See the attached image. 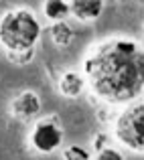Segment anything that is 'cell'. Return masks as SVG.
I'll list each match as a JSON object with an SVG mask.
<instances>
[{
	"mask_svg": "<svg viewBox=\"0 0 144 160\" xmlns=\"http://www.w3.org/2000/svg\"><path fill=\"white\" fill-rule=\"evenodd\" d=\"M101 12H104L101 0H73L71 2V14L77 20H83V22L100 18Z\"/></svg>",
	"mask_w": 144,
	"mask_h": 160,
	"instance_id": "6",
	"label": "cell"
},
{
	"mask_svg": "<svg viewBox=\"0 0 144 160\" xmlns=\"http://www.w3.org/2000/svg\"><path fill=\"white\" fill-rule=\"evenodd\" d=\"M83 85H85V79L79 73H75V71H67L59 79V91L65 98H77V95H81Z\"/></svg>",
	"mask_w": 144,
	"mask_h": 160,
	"instance_id": "7",
	"label": "cell"
},
{
	"mask_svg": "<svg viewBox=\"0 0 144 160\" xmlns=\"http://www.w3.org/2000/svg\"><path fill=\"white\" fill-rule=\"evenodd\" d=\"M61 142H63V130L59 122L53 118H45V120L37 122L31 132V146L41 154H49L57 150Z\"/></svg>",
	"mask_w": 144,
	"mask_h": 160,
	"instance_id": "4",
	"label": "cell"
},
{
	"mask_svg": "<svg viewBox=\"0 0 144 160\" xmlns=\"http://www.w3.org/2000/svg\"><path fill=\"white\" fill-rule=\"evenodd\" d=\"M116 138L134 152H144V102L132 103L118 116Z\"/></svg>",
	"mask_w": 144,
	"mask_h": 160,
	"instance_id": "3",
	"label": "cell"
},
{
	"mask_svg": "<svg viewBox=\"0 0 144 160\" xmlns=\"http://www.w3.org/2000/svg\"><path fill=\"white\" fill-rule=\"evenodd\" d=\"M69 12H71V2H63V0H47L45 2V16L51 20L63 22V18Z\"/></svg>",
	"mask_w": 144,
	"mask_h": 160,
	"instance_id": "8",
	"label": "cell"
},
{
	"mask_svg": "<svg viewBox=\"0 0 144 160\" xmlns=\"http://www.w3.org/2000/svg\"><path fill=\"white\" fill-rule=\"evenodd\" d=\"M8 59H10L12 63H16V65H24V63H28L33 59V49L31 51H20V53H8Z\"/></svg>",
	"mask_w": 144,
	"mask_h": 160,
	"instance_id": "12",
	"label": "cell"
},
{
	"mask_svg": "<svg viewBox=\"0 0 144 160\" xmlns=\"http://www.w3.org/2000/svg\"><path fill=\"white\" fill-rule=\"evenodd\" d=\"M105 142H108V136H105V134H97V136H95V148H97V152L101 150V146H104Z\"/></svg>",
	"mask_w": 144,
	"mask_h": 160,
	"instance_id": "13",
	"label": "cell"
},
{
	"mask_svg": "<svg viewBox=\"0 0 144 160\" xmlns=\"http://www.w3.org/2000/svg\"><path fill=\"white\" fill-rule=\"evenodd\" d=\"M83 71L95 98L132 102L144 89V47L130 39H108L85 57Z\"/></svg>",
	"mask_w": 144,
	"mask_h": 160,
	"instance_id": "1",
	"label": "cell"
},
{
	"mask_svg": "<svg viewBox=\"0 0 144 160\" xmlns=\"http://www.w3.org/2000/svg\"><path fill=\"white\" fill-rule=\"evenodd\" d=\"M63 160H91L90 152L81 146H69L63 150Z\"/></svg>",
	"mask_w": 144,
	"mask_h": 160,
	"instance_id": "10",
	"label": "cell"
},
{
	"mask_svg": "<svg viewBox=\"0 0 144 160\" xmlns=\"http://www.w3.org/2000/svg\"><path fill=\"white\" fill-rule=\"evenodd\" d=\"M41 37V24L27 8H12L0 18V43L8 53L31 51Z\"/></svg>",
	"mask_w": 144,
	"mask_h": 160,
	"instance_id": "2",
	"label": "cell"
},
{
	"mask_svg": "<svg viewBox=\"0 0 144 160\" xmlns=\"http://www.w3.org/2000/svg\"><path fill=\"white\" fill-rule=\"evenodd\" d=\"M73 37H75V32L67 22H55L53 27H51V39H53L55 45H59V47H69V45L73 43Z\"/></svg>",
	"mask_w": 144,
	"mask_h": 160,
	"instance_id": "9",
	"label": "cell"
},
{
	"mask_svg": "<svg viewBox=\"0 0 144 160\" xmlns=\"http://www.w3.org/2000/svg\"><path fill=\"white\" fill-rule=\"evenodd\" d=\"M95 160H124V156L116 148H101L95 154Z\"/></svg>",
	"mask_w": 144,
	"mask_h": 160,
	"instance_id": "11",
	"label": "cell"
},
{
	"mask_svg": "<svg viewBox=\"0 0 144 160\" xmlns=\"http://www.w3.org/2000/svg\"><path fill=\"white\" fill-rule=\"evenodd\" d=\"M10 112L16 120H24V122L33 120L41 112V98L35 91H23V93H18L12 99Z\"/></svg>",
	"mask_w": 144,
	"mask_h": 160,
	"instance_id": "5",
	"label": "cell"
}]
</instances>
